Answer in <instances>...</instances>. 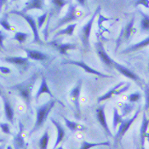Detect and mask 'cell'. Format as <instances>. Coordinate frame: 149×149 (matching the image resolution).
Masks as SVG:
<instances>
[{
	"label": "cell",
	"mask_w": 149,
	"mask_h": 149,
	"mask_svg": "<svg viewBox=\"0 0 149 149\" xmlns=\"http://www.w3.org/2000/svg\"><path fill=\"white\" fill-rule=\"evenodd\" d=\"M37 79H38V73H34L26 80L23 81L20 84L12 85L10 87V90L15 91L18 93L19 96L22 99L24 103L26 104V107L29 110H31L32 99H33L32 94H33V91Z\"/></svg>",
	"instance_id": "cell-1"
},
{
	"label": "cell",
	"mask_w": 149,
	"mask_h": 149,
	"mask_svg": "<svg viewBox=\"0 0 149 149\" xmlns=\"http://www.w3.org/2000/svg\"><path fill=\"white\" fill-rule=\"evenodd\" d=\"M56 102H57V100L52 99V100L48 101L45 104L40 105L36 107V121H35V124L33 129L29 132L30 136L44 126V125L45 124L46 120L49 117V114L50 113L52 108L56 106Z\"/></svg>",
	"instance_id": "cell-2"
},
{
	"label": "cell",
	"mask_w": 149,
	"mask_h": 149,
	"mask_svg": "<svg viewBox=\"0 0 149 149\" xmlns=\"http://www.w3.org/2000/svg\"><path fill=\"white\" fill-rule=\"evenodd\" d=\"M100 11H101V6L99 5L95 12L93 13L91 18L85 23L79 30V36L80 38L82 45L85 52H87L90 49V38H91V33L92 26H93L95 20L96 19V16L100 14Z\"/></svg>",
	"instance_id": "cell-3"
},
{
	"label": "cell",
	"mask_w": 149,
	"mask_h": 149,
	"mask_svg": "<svg viewBox=\"0 0 149 149\" xmlns=\"http://www.w3.org/2000/svg\"><path fill=\"white\" fill-rule=\"evenodd\" d=\"M79 13H80V12L78 11L77 5L73 4L72 2L71 1L70 3H69L68 9V11L66 13V15L58 21L56 26L50 32H54V31L57 30L59 28H61V26L67 25V24H70L72 22H75V21L79 20V18L80 17V15Z\"/></svg>",
	"instance_id": "cell-4"
},
{
	"label": "cell",
	"mask_w": 149,
	"mask_h": 149,
	"mask_svg": "<svg viewBox=\"0 0 149 149\" xmlns=\"http://www.w3.org/2000/svg\"><path fill=\"white\" fill-rule=\"evenodd\" d=\"M10 13L12 14H15V15H20L22 16L23 19L28 23V25L30 26L31 29H32V32H33V44H38L39 45H44V42L41 40L40 38V36L38 33V26H37V21L35 20L34 18L28 15V14H25L22 12L19 11V10H12Z\"/></svg>",
	"instance_id": "cell-5"
},
{
	"label": "cell",
	"mask_w": 149,
	"mask_h": 149,
	"mask_svg": "<svg viewBox=\"0 0 149 149\" xmlns=\"http://www.w3.org/2000/svg\"><path fill=\"white\" fill-rule=\"evenodd\" d=\"M82 87H83V80L79 79L69 93L70 100H71L72 103L73 104L74 108H75V117H77V118H79V119L80 118L81 115L80 93Z\"/></svg>",
	"instance_id": "cell-6"
},
{
	"label": "cell",
	"mask_w": 149,
	"mask_h": 149,
	"mask_svg": "<svg viewBox=\"0 0 149 149\" xmlns=\"http://www.w3.org/2000/svg\"><path fill=\"white\" fill-rule=\"evenodd\" d=\"M141 112V107H139L137 109V111L135 113V114L133 115L130 118L128 119H124L123 122L119 125V128L117 131V133L115 134L114 136V142L115 144H117L118 142L121 141V140L123 139L124 136L126 134V132L129 130L130 127L132 125V124L135 122V120L137 118L138 115L140 114Z\"/></svg>",
	"instance_id": "cell-7"
},
{
	"label": "cell",
	"mask_w": 149,
	"mask_h": 149,
	"mask_svg": "<svg viewBox=\"0 0 149 149\" xmlns=\"http://www.w3.org/2000/svg\"><path fill=\"white\" fill-rule=\"evenodd\" d=\"M134 24H135V16H133L131 18V20L127 23L125 26H124L119 33L118 38L116 40V45H115V52L118 49L119 46L122 45V43L124 41H127L130 39V38L131 37V35L133 34L136 30L134 28Z\"/></svg>",
	"instance_id": "cell-8"
},
{
	"label": "cell",
	"mask_w": 149,
	"mask_h": 149,
	"mask_svg": "<svg viewBox=\"0 0 149 149\" xmlns=\"http://www.w3.org/2000/svg\"><path fill=\"white\" fill-rule=\"evenodd\" d=\"M125 84V82H120V83H118L117 85H115L114 87H113L111 90H109L107 93H105L104 95H101L100 97H98L97 102L100 103V102H105V101L110 99L113 95H121V94L126 92L127 91L129 90V88L130 87V83H127L126 86L122 87Z\"/></svg>",
	"instance_id": "cell-9"
},
{
	"label": "cell",
	"mask_w": 149,
	"mask_h": 149,
	"mask_svg": "<svg viewBox=\"0 0 149 149\" xmlns=\"http://www.w3.org/2000/svg\"><path fill=\"white\" fill-rule=\"evenodd\" d=\"M63 64H71V65H75V66H78L82 69H84L85 71V72L87 73H90V74H93V75H96L98 77H101V78H113V76L111 75H107V74H105L102 72H100L99 71L94 69L91 68V66L87 65L84 61H74V60H67L65 61L62 62Z\"/></svg>",
	"instance_id": "cell-10"
},
{
	"label": "cell",
	"mask_w": 149,
	"mask_h": 149,
	"mask_svg": "<svg viewBox=\"0 0 149 149\" xmlns=\"http://www.w3.org/2000/svg\"><path fill=\"white\" fill-rule=\"evenodd\" d=\"M95 48L96 54H97L99 59L101 60V61L108 68H113V64L115 61L107 55V53L104 48L103 43L101 40H98L95 44Z\"/></svg>",
	"instance_id": "cell-11"
},
{
	"label": "cell",
	"mask_w": 149,
	"mask_h": 149,
	"mask_svg": "<svg viewBox=\"0 0 149 149\" xmlns=\"http://www.w3.org/2000/svg\"><path fill=\"white\" fill-rule=\"evenodd\" d=\"M3 62L12 64L17 67L18 69H21V72H23L28 68L30 62L29 59L27 57H22V56H6L2 59Z\"/></svg>",
	"instance_id": "cell-12"
},
{
	"label": "cell",
	"mask_w": 149,
	"mask_h": 149,
	"mask_svg": "<svg viewBox=\"0 0 149 149\" xmlns=\"http://www.w3.org/2000/svg\"><path fill=\"white\" fill-rule=\"evenodd\" d=\"M105 107H106V105L103 104L96 109V114H95L96 115V118H97L98 122L100 123V125L103 128L107 135L109 136H113L112 131L110 130V128H109L108 124L107 122V117H106V113H105Z\"/></svg>",
	"instance_id": "cell-13"
},
{
	"label": "cell",
	"mask_w": 149,
	"mask_h": 149,
	"mask_svg": "<svg viewBox=\"0 0 149 149\" xmlns=\"http://www.w3.org/2000/svg\"><path fill=\"white\" fill-rule=\"evenodd\" d=\"M113 68L118 72H120L122 75H124L125 77H126V78L131 79V80L135 81L136 83H139L141 81V79H140V77L138 76L137 74H136L131 70H130L129 68H127L126 67H125V66H123V65H121V64H119V63H118L116 61H115L114 64H113Z\"/></svg>",
	"instance_id": "cell-14"
},
{
	"label": "cell",
	"mask_w": 149,
	"mask_h": 149,
	"mask_svg": "<svg viewBox=\"0 0 149 149\" xmlns=\"http://www.w3.org/2000/svg\"><path fill=\"white\" fill-rule=\"evenodd\" d=\"M22 49L26 54V57L30 60L38 61H45L49 59V56L45 53H44L42 51H39L37 49H31L25 48V47H22Z\"/></svg>",
	"instance_id": "cell-15"
},
{
	"label": "cell",
	"mask_w": 149,
	"mask_h": 149,
	"mask_svg": "<svg viewBox=\"0 0 149 149\" xmlns=\"http://www.w3.org/2000/svg\"><path fill=\"white\" fill-rule=\"evenodd\" d=\"M50 121L51 123L55 125L56 130H57V137H56V141L54 144V147L52 149H56L59 146V144L61 142H62L64 141V139L66 137V131H65V129L64 127L62 126V125L57 121L56 119H55L54 118H50Z\"/></svg>",
	"instance_id": "cell-16"
},
{
	"label": "cell",
	"mask_w": 149,
	"mask_h": 149,
	"mask_svg": "<svg viewBox=\"0 0 149 149\" xmlns=\"http://www.w3.org/2000/svg\"><path fill=\"white\" fill-rule=\"evenodd\" d=\"M45 8V1L44 0H29L26 2L25 6L21 11L26 14V12L32 10H44Z\"/></svg>",
	"instance_id": "cell-17"
},
{
	"label": "cell",
	"mask_w": 149,
	"mask_h": 149,
	"mask_svg": "<svg viewBox=\"0 0 149 149\" xmlns=\"http://www.w3.org/2000/svg\"><path fill=\"white\" fill-rule=\"evenodd\" d=\"M2 100H3V111H4V115L6 119L10 122L12 125L14 124V118H15V111L14 108L12 107L11 103L10 102V100L5 96V95H2Z\"/></svg>",
	"instance_id": "cell-18"
},
{
	"label": "cell",
	"mask_w": 149,
	"mask_h": 149,
	"mask_svg": "<svg viewBox=\"0 0 149 149\" xmlns=\"http://www.w3.org/2000/svg\"><path fill=\"white\" fill-rule=\"evenodd\" d=\"M48 44L52 45L53 47H55L61 55H67L68 50H73V49H78L77 45L70 44V43L61 44V43H58L57 41H56V40H52L51 42H49Z\"/></svg>",
	"instance_id": "cell-19"
},
{
	"label": "cell",
	"mask_w": 149,
	"mask_h": 149,
	"mask_svg": "<svg viewBox=\"0 0 149 149\" xmlns=\"http://www.w3.org/2000/svg\"><path fill=\"white\" fill-rule=\"evenodd\" d=\"M23 132H24V125L22 121H19V130L17 134L14 136V140H13V145L15 149H22L25 147Z\"/></svg>",
	"instance_id": "cell-20"
},
{
	"label": "cell",
	"mask_w": 149,
	"mask_h": 149,
	"mask_svg": "<svg viewBox=\"0 0 149 149\" xmlns=\"http://www.w3.org/2000/svg\"><path fill=\"white\" fill-rule=\"evenodd\" d=\"M149 127V118H147L146 112H143L142 114V122L140 129V140H141V147H145V140L147 137L148 130Z\"/></svg>",
	"instance_id": "cell-21"
},
{
	"label": "cell",
	"mask_w": 149,
	"mask_h": 149,
	"mask_svg": "<svg viewBox=\"0 0 149 149\" xmlns=\"http://www.w3.org/2000/svg\"><path fill=\"white\" fill-rule=\"evenodd\" d=\"M43 94H48V95H49L51 97H53V94H52V92H51L49 87V85H48V84H47L45 77H43V78H42L40 86H39L38 91H37L36 95H35V101H36V102H38L39 97H40Z\"/></svg>",
	"instance_id": "cell-22"
},
{
	"label": "cell",
	"mask_w": 149,
	"mask_h": 149,
	"mask_svg": "<svg viewBox=\"0 0 149 149\" xmlns=\"http://www.w3.org/2000/svg\"><path fill=\"white\" fill-rule=\"evenodd\" d=\"M149 45V37L144 38L143 40H141V42L136 43L133 45L129 46L127 47L125 49H124L123 51H121V54H129V53H131V52H134V51H136L139 50L141 49H143L145 47H148Z\"/></svg>",
	"instance_id": "cell-23"
},
{
	"label": "cell",
	"mask_w": 149,
	"mask_h": 149,
	"mask_svg": "<svg viewBox=\"0 0 149 149\" xmlns=\"http://www.w3.org/2000/svg\"><path fill=\"white\" fill-rule=\"evenodd\" d=\"M64 122L66 124L67 127L69 129V130H71L72 132H78V131H84L86 130V127L83 125H81L79 123L72 121L68 118H67L66 117H63Z\"/></svg>",
	"instance_id": "cell-24"
},
{
	"label": "cell",
	"mask_w": 149,
	"mask_h": 149,
	"mask_svg": "<svg viewBox=\"0 0 149 149\" xmlns=\"http://www.w3.org/2000/svg\"><path fill=\"white\" fill-rule=\"evenodd\" d=\"M78 26V23H72V24H69L68 26L64 28V29H61L60 31H58L57 33H56V34L54 35L53 37V39L52 40H55L56 38L60 37V36H62V35H67V36H73V33H74V30L76 28V26Z\"/></svg>",
	"instance_id": "cell-25"
},
{
	"label": "cell",
	"mask_w": 149,
	"mask_h": 149,
	"mask_svg": "<svg viewBox=\"0 0 149 149\" xmlns=\"http://www.w3.org/2000/svg\"><path fill=\"white\" fill-rule=\"evenodd\" d=\"M100 146H110V142L103 141V142H89L86 141H83L81 142L79 149H91L93 148L100 147Z\"/></svg>",
	"instance_id": "cell-26"
},
{
	"label": "cell",
	"mask_w": 149,
	"mask_h": 149,
	"mask_svg": "<svg viewBox=\"0 0 149 149\" xmlns=\"http://www.w3.org/2000/svg\"><path fill=\"white\" fill-rule=\"evenodd\" d=\"M49 130H45V133L38 141V148L39 149H48L49 146Z\"/></svg>",
	"instance_id": "cell-27"
},
{
	"label": "cell",
	"mask_w": 149,
	"mask_h": 149,
	"mask_svg": "<svg viewBox=\"0 0 149 149\" xmlns=\"http://www.w3.org/2000/svg\"><path fill=\"white\" fill-rule=\"evenodd\" d=\"M141 12V32H148L149 31V15L142 11Z\"/></svg>",
	"instance_id": "cell-28"
},
{
	"label": "cell",
	"mask_w": 149,
	"mask_h": 149,
	"mask_svg": "<svg viewBox=\"0 0 149 149\" xmlns=\"http://www.w3.org/2000/svg\"><path fill=\"white\" fill-rule=\"evenodd\" d=\"M31 36V33H25V32H16L14 37H13V39L14 40H16L19 44H24L27 38H29V37Z\"/></svg>",
	"instance_id": "cell-29"
},
{
	"label": "cell",
	"mask_w": 149,
	"mask_h": 149,
	"mask_svg": "<svg viewBox=\"0 0 149 149\" xmlns=\"http://www.w3.org/2000/svg\"><path fill=\"white\" fill-rule=\"evenodd\" d=\"M123 117L119 114L117 107H113V130H116L118 125H119L123 122Z\"/></svg>",
	"instance_id": "cell-30"
},
{
	"label": "cell",
	"mask_w": 149,
	"mask_h": 149,
	"mask_svg": "<svg viewBox=\"0 0 149 149\" xmlns=\"http://www.w3.org/2000/svg\"><path fill=\"white\" fill-rule=\"evenodd\" d=\"M71 1H65V0H52L50 1V3L54 5V8L55 10L57 12V15H60V13L61 11V10L63 9V7L68 4L70 3Z\"/></svg>",
	"instance_id": "cell-31"
},
{
	"label": "cell",
	"mask_w": 149,
	"mask_h": 149,
	"mask_svg": "<svg viewBox=\"0 0 149 149\" xmlns=\"http://www.w3.org/2000/svg\"><path fill=\"white\" fill-rule=\"evenodd\" d=\"M134 107H135V106L132 103H130V102L124 103L121 107V116L123 118L128 116L134 110Z\"/></svg>",
	"instance_id": "cell-32"
},
{
	"label": "cell",
	"mask_w": 149,
	"mask_h": 149,
	"mask_svg": "<svg viewBox=\"0 0 149 149\" xmlns=\"http://www.w3.org/2000/svg\"><path fill=\"white\" fill-rule=\"evenodd\" d=\"M141 94L140 92H134L132 94H130L128 97H127V100L130 103H135V102H137L141 100Z\"/></svg>",
	"instance_id": "cell-33"
},
{
	"label": "cell",
	"mask_w": 149,
	"mask_h": 149,
	"mask_svg": "<svg viewBox=\"0 0 149 149\" xmlns=\"http://www.w3.org/2000/svg\"><path fill=\"white\" fill-rule=\"evenodd\" d=\"M49 15V12H45L43 15H39V16L38 17V19H37V26H38V29H39V28H42L43 25H44L45 22L48 20L47 18H48V15Z\"/></svg>",
	"instance_id": "cell-34"
},
{
	"label": "cell",
	"mask_w": 149,
	"mask_h": 149,
	"mask_svg": "<svg viewBox=\"0 0 149 149\" xmlns=\"http://www.w3.org/2000/svg\"><path fill=\"white\" fill-rule=\"evenodd\" d=\"M144 93H145V106H144V110L148 111L149 110V82L146 84L144 88Z\"/></svg>",
	"instance_id": "cell-35"
},
{
	"label": "cell",
	"mask_w": 149,
	"mask_h": 149,
	"mask_svg": "<svg viewBox=\"0 0 149 149\" xmlns=\"http://www.w3.org/2000/svg\"><path fill=\"white\" fill-rule=\"evenodd\" d=\"M0 26H1L4 30H6V31H9V32L12 31L11 25L10 24L8 19H7L6 17H2V18H0Z\"/></svg>",
	"instance_id": "cell-36"
},
{
	"label": "cell",
	"mask_w": 149,
	"mask_h": 149,
	"mask_svg": "<svg viewBox=\"0 0 149 149\" xmlns=\"http://www.w3.org/2000/svg\"><path fill=\"white\" fill-rule=\"evenodd\" d=\"M0 130L5 135H9V136L12 135L10 126L8 123H0Z\"/></svg>",
	"instance_id": "cell-37"
},
{
	"label": "cell",
	"mask_w": 149,
	"mask_h": 149,
	"mask_svg": "<svg viewBox=\"0 0 149 149\" xmlns=\"http://www.w3.org/2000/svg\"><path fill=\"white\" fill-rule=\"evenodd\" d=\"M7 38H8V34L5 33L3 31L0 30V51L5 50V47H4V45H3V42Z\"/></svg>",
	"instance_id": "cell-38"
},
{
	"label": "cell",
	"mask_w": 149,
	"mask_h": 149,
	"mask_svg": "<svg viewBox=\"0 0 149 149\" xmlns=\"http://www.w3.org/2000/svg\"><path fill=\"white\" fill-rule=\"evenodd\" d=\"M0 72L2 74H10V73H11V69L7 68V67L0 66Z\"/></svg>",
	"instance_id": "cell-39"
},
{
	"label": "cell",
	"mask_w": 149,
	"mask_h": 149,
	"mask_svg": "<svg viewBox=\"0 0 149 149\" xmlns=\"http://www.w3.org/2000/svg\"><path fill=\"white\" fill-rule=\"evenodd\" d=\"M49 20H50V16H49V19L47 20V24H46L45 29L44 30V37H45V41H47V39H48V34H49L48 27H49Z\"/></svg>",
	"instance_id": "cell-40"
},
{
	"label": "cell",
	"mask_w": 149,
	"mask_h": 149,
	"mask_svg": "<svg viewBox=\"0 0 149 149\" xmlns=\"http://www.w3.org/2000/svg\"><path fill=\"white\" fill-rule=\"evenodd\" d=\"M139 4H141V5H143V6H145V7H147V8H149V1L148 0H145V1H136V5L137 6Z\"/></svg>",
	"instance_id": "cell-41"
},
{
	"label": "cell",
	"mask_w": 149,
	"mask_h": 149,
	"mask_svg": "<svg viewBox=\"0 0 149 149\" xmlns=\"http://www.w3.org/2000/svg\"><path fill=\"white\" fill-rule=\"evenodd\" d=\"M5 141H6V140H5L4 138H3V137H1V136H0V142H4Z\"/></svg>",
	"instance_id": "cell-42"
},
{
	"label": "cell",
	"mask_w": 149,
	"mask_h": 149,
	"mask_svg": "<svg viewBox=\"0 0 149 149\" xmlns=\"http://www.w3.org/2000/svg\"><path fill=\"white\" fill-rule=\"evenodd\" d=\"M0 149H5V144H2V145H0Z\"/></svg>",
	"instance_id": "cell-43"
},
{
	"label": "cell",
	"mask_w": 149,
	"mask_h": 149,
	"mask_svg": "<svg viewBox=\"0 0 149 149\" xmlns=\"http://www.w3.org/2000/svg\"><path fill=\"white\" fill-rule=\"evenodd\" d=\"M4 3H5V1H0V10H1V8H2V4Z\"/></svg>",
	"instance_id": "cell-44"
},
{
	"label": "cell",
	"mask_w": 149,
	"mask_h": 149,
	"mask_svg": "<svg viewBox=\"0 0 149 149\" xmlns=\"http://www.w3.org/2000/svg\"><path fill=\"white\" fill-rule=\"evenodd\" d=\"M6 149H14V148H13V147H12V146H10V145H8V146L6 147Z\"/></svg>",
	"instance_id": "cell-45"
},
{
	"label": "cell",
	"mask_w": 149,
	"mask_h": 149,
	"mask_svg": "<svg viewBox=\"0 0 149 149\" xmlns=\"http://www.w3.org/2000/svg\"><path fill=\"white\" fill-rule=\"evenodd\" d=\"M146 139L148 140V144H149V131L148 132V134H147V137H146Z\"/></svg>",
	"instance_id": "cell-46"
},
{
	"label": "cell",
	"mask_w": 149,
	"mask_h": 149,
	"mask_svg": "<svg viewBox=\"0 0 149 149\" xmlns=\"http://www.w3.org/2000/svg\"><path fill=\"white\" fill-rule=\"evenodd\" d=\"M56 149H65V148H64L63 147H58V148Z\"/></svg>",
	"instance_id": "cell-47"
},
{
	"label": "cell",
	"mask_w": 149,
	"mask_h": 149,
	"mask_svg": "<svg viewBox=\"0 0 149 149\" xmlns=\"http://www.w3.org/2000/svg\"><path fill=\"white\" fill-rule=\"evenodd\" d=\"M3 95V93H2V91H1V88H0V96Z\"/></svg>",
	"instance_id": "cell-48"
},
{
	"label": "cell",
	"mask_w": 149,
	"mask_h": 149,
	"mask_svg": "<svg viewBox=\"0 0 149 149\" xmlns=\"http://www.w3.org/2000/svg\"><path fill=\"white\" fill-rule=\"evenodd\" d=\"M141 149H146V148H145V147H141Z\"/></svg>",
	"instance_id": "cell-49"
},
{
	"label": "cell",
	"mask_w": 149,
	"mask_h": 149,
	"mask_svg": "<svg viewBox=\"0 0 149 149\" xmlns=\"http://www.w3.org/2000/svg\"><path fill=\"white\" fill-rule=\"evenodd\" d=\"M148 72H149V63H148Z\"/></svg>",
	"instance_id": "cell-50"
},
{
	"label": "cell",
	"mask_w": 149,
	"mask_h": 149,
	"mask_svg": "<svg viewBox=\"0 0 149 149\" xmlns=\"http://www.w3.org/2000/svg\"><path fill=\"white\" fill-rule=\"evenodd\" d=\"M0 116H1V113H0Z\"/></svg>",
	"instance_id": "cell-51"
},
{
	"label": "cell",
	"mask_w": 149,
	"mask_h": 149,
	"mask_svg": "<svg viewBox=\"0 0 149 149\" xmlns=\"http://www.w3.org/2000/svg\"><path fill=\"white\" fill-rule=\"evenodd\" d=\"M0 107H1V104H0Z\"/></svg>",
	"instance_id": "cell-52"
}]
</instances>
